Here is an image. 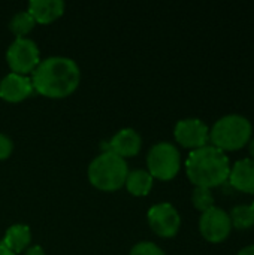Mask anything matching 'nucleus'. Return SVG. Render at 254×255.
<instances>
[{"instance_id": "f257e3e1", "label": "nucleus", "mask_w": 254, "mask_h": 255, "mask_svg": "<svg viewBox=\"0 0 254 255\" xmlns=\"http://www.w3.org/2000/svg\"><path fill=\"white\" fill-rule=\"evenodd\" d=\"M81 72L78 64L61 55H54L42 60L33 70V88L51 99H61L73 93L79 84Z\"/></svg>"}, {"instance_id": "f03ea898", "label": "nucleus", "mask_w": 254, "mask_h": 255, "mask_svg": "<svg viewBox=\"0 0 254 255\" xmlns=\"http://www.w3.org/2000/svg\"><path fill=\"white\" fill-rule=\"evenodd\" d=\"M186 173L190 182L196 187L211 190L228 182L231 161L226 152L213 145H207L189 154L186 161Z\"/></svg>"}, {"instance_id": "7ed1b4c3", "label": "nucleus", "mask_w": 254, "mask_h": 255, "mask_svg": "<svg viewBox=\"0 0 254 255\" xmlns=\"http://www.w3.org/2000/svg\"><path fill=\"white\" fill-rule=\"evenodd\" d=\"M252 123L243 115L231 114L216 121L210 131V140L213 146L223 152L238 151L252 140Z\"/></svg>"}, {"instance_id": "20e7f679", "label": "nucleus", "mask_w": 254, "mask_h": 255, "mask_svg": "<svg viewBox=\"0 0 254 255\" xmlns=\"http://www.w3.org/2000/svg\"><path fill=\"white\" fill-rule=\"evenodd\" d=\"M129 169L124 158L111 151L99 154L88 166L90 182L102 191H115L126 182Z\"/></svg>"}, {"instance_id": "39448f33", "label": "nucleus", "mask_w": 254, "mask_h": 255, "mask_svg": "<svg viewBox=\"0 0 254 255\" xmlns=\"http://www.w3.org/2000/svg\"><path fill=\"white\" fill-rule=\"evenodd\" d=\"M148 173L160 181H171L177 176L181 167V155L178 148L169 142L153 145L147 155Z\"/></svg>"}, {"instance_id": "423d86ee", "label": "nucleus", "mask_w": 254, "mask_h": 255, "mask_svg": "<svg viewBox=\"0 0 254 255\" xmlns=\"http://www.w3.org/2000/svg\"><path fill=\"white\" fill-rule=\"evenodd\" d=\"M6 60L15 73L25 75L33 72L40 63L36 42L28 37H16L6 51Z\"/></svg>"}, {"instance_id": "0eeeda50", "label": "nucleus", "mask_w": 254, "mask_h": 255, "mask_svg": "<svg viewBox=\"0 0 254 255\" xmlns=\"http://www.w3.org/2000/svg\"><path fill=\"white\" fill-rule=\"evenodd\" d=\"M199 232L204 236V239L211 244L225 242L232 232V223L229 214L222 208L213 206L211 209H208L201 215Z\"/></svg>"}, {"instance_id": "6e6552de", "label": "nucleus", "mask_w": 254, "mask_h": 255, "mask_svg": "<svg viewBox=\"0 0 254 255\" xmlns=\"http://www.w3.org/2000/svg\"><path fill=\"white\" fill-rule=\"evenodd\" d=\"M148 224L160 238H174L181 227V217L171 203H157L148 209Z\"/></svg>"}, {"instance_id": "1a4fd4ad", "label": "nucleus", "mask_w": 254, "mask_h": 255, "mask_svg": "<svg viewBox=\"0 0 254 255\" xmlns=\"http://www.w3.org/2000/svg\"><path fill=\"white\" fill-rule=\"evenodd\" d=\"M177 142L192 151L207 146L210 142V128L199 118H186L177 123L174 128Z\"/></svg>"}, {"instance_id": "9d476101", "label": "nucleus", "mask_w": 254, "mask_h": 255, "mask_svg": "<svg viewBox=\"0 0 254 255\" xmlns=\"http://www.w3.org/2000/svg\"><path fill=\"white\" fill-rule=\"evenodd\" d=\"M33 91L31 79L25 75L10 72L0 81V97L6 102H21Z\"/></svg>"}, {"instance_id": "9b49d317", "label": "nucleus", "mask_w": 254, "mask_h": 255, "mask_svg": "<svg viewBox=\"0 0 254 255\" xmlns=\"http://www.w3.org/2000/svg\"><path fill=\"white\" fill-rule=\"evenodd\" d=\"M141 136L136 130L133 128H121L120 131H117L112 139L108 143V149L114 152L115 155L126 158V157H133L139 152L141 149Z\"/></svg>"}, {"instance_id": "f8f14e48", "label": "nucleus", "mask_w": 254, "mask_h": 255, "mask_svg": "<svg viewBox=\"0 0 254 255\" xmlns=\"http://www.w3.org/2000/svg\"><path fill=\"white\" fill-rule=\"evenodd\" d=\"M228 182L237 191L254 194V160L243 158L231 166Z\"/></svg>"}, {"instance_id": "ddd939ff", "label": "nucleus", "mask_w": 254, "mask_h": 255, "mask_svg": "<svg viewBox=\"0 0 254 255\" xmlns=\"http://www.w3.org/2000/svg\"><path fill=\"white\" fill-rule=\"evenodd\" d=\"M27 12L33 16L36 22L48 24L64 12V1L61 0H31L28 3Z\"/></svg>"}, {"instance_id": "4468645a", "label": "nucleus", "mask_w": 254, "mask_h": 255, "mask_svg": "<svg viewBox=\"0 0 254 255\" xmlns=\"http://www.w3.org/2000/svg\"><path fill=\"white\" fill-rule=\"evenodd\" d=\"M30 239H31V233L28 226L13 224L6 230L0 244L12 253H21L30 244Z\"/></svg>"}, {"instance_id": "2eb2a0df", "label": "nucleus", "mask_w": 254, "mask_h": 255, "mask_svg": "<svg viewBox=\"0 0 254 255\" xmlns=\"http://www.w3.org/2000/svg\"><path fill=\"white\" fill-rule=\"evenodd\" d=\"M124 184L129 193H132L133 196H147L153 187V176L148 173V170L136 169L127 173Z\"/></svg>"}, {"instance_id": "dca6fc26", "label": "nucleus", "mask_w": 254, "mask_h": 255, "mask_svg": "<svg viewBox=\"0 0 254 255\" xmlns=\"http://www.w3.org/2000/svg\"><path fill=\"white\" fill-rule=\"evenodd\" d=\"M232 229L249 230L254 227V208L253 205H238L234 206L229 214Z\"/></svg>"}, {"instance_id": "f3484780", "label": "nucleus", "mask_w": 254, "mask_h": 255, "mask_svg": "<svg viewBox=\"0 0 254 255\" xmlns=\"http://www.w3.org/2000/svg\"><path fill=\"white\" fill-rule=\"evenodd\" d=\"M34 24L36 21L27 10H19L12 16L9 22V28L12 33L16 34V37H24V34H27L34 27Z\"/></svg>"}, {"instance_id": "a211bd4d", "label": "nucleus", "mask_w": 254, "mask_h": 255, "mask_svg": "<svg viewBox=\"0 0 254 255\" xmlns=\"http://www.w3.org/2000/svg\"><path fill=\"white\" fill-rule=\"evenodd\" d=\"M192 203L198 211H201L204 214L214 206V196L210 188L196 187L192 194Z\"/></svg>"}, {"instance_id": "6ab92c4d", "label": "nucleus", "mask_w": 254, "mask_h": 255, "mask_svg": "<svg viewBox=\"0 0 254 255\" xmlns=\"http://www.w3.org/2000/svg\"><path fill=\"white\" fill-rule=\"evenodd\" d=\"M129 255H166L153 242H139L136 244Z\"/></svg>"}, {"instance_id": "aec40b11", "label": "nucleus", "mask_w": 254, "mask_h": 255, "mask_svg": "<svg viewBox=\"0 0 254 255\" xmlns=\"http://www.w3.org/2000/svg\"><path fill=\"white\" fill-rule=\"evenodd\" d=\"M12 149H13V143H12L10 137L0 133V160L7 158L10 155Z\"/></svg>"}, {"instance_id": "412c9836", "label": "nucleus", "mask_w": 254, "mask_h": 255, "mask_svg": "<svg viewBox=\"0 0 254 255\" xmlns=\"http://www.w3.org/2000/svg\"><path fill=\"white\" fill-rule=\"evenodd\" d=\"M25 255H45V253H43L42 247L34 245V247H31V248H28V250H27Z\"/></svg>"}, {"instance_id": "4be33fe9", "label": "nucleus", "mask_w": 254, "mask_h": 255, "mask_svg": "<svg viewBox=\"0 0 254 255\" xmlns=\"http://www.w3.org/2000/svg\"><path fill=\"white\" fill-rule=\"evenodd\" d=\"M237 255H254V245H249V247L243 248Z\"/></svg>"}, {"instance_id": "5701e85b", "label": "nucleus", "mask_w": 254, "mask_h": 255, "mask_svg": "<svg viewBox=\"0 0 254 255\" xmlns=\"http://www.w3.org/2000/svg\"><path fill=\"white\" fill-rule=\"evenodd\" d=\"M0 255H15V253H12V251H9L6 247H3L1 244H0Z\"/></svg>"}, {"instance_id": "b1692460", "label": "nucleus", "mask_w": 254, "mask_h": 255, "mask_svg": "<svg viewBox=\"0 0 254 255\" xmlns=\"http://www.w3.org/2000/svg\"><path fill=\"white\" fill-rule=\"evenodd\" d=\"M249 152L252 155V160H254V139L249 142Z\"/></svg>"}, {"instance_id": "393cba45", "label": "nucleus", "mask_w": 254, "mask_h": 255, "mask_svg": "<svg viewBox=\"0 0 254 255\" xmlns=\"http://www.w3.org/2000/svg\"><path fill=\"white\" fill-rule=\"evenodd\" d=\"M253 208H254V203H253Z\"/></svg>"}]
</instances>
